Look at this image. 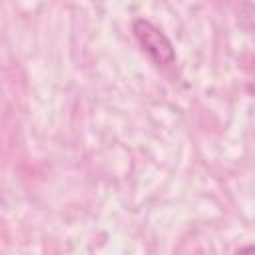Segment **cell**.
Returning a JSON list of instances; mask_svg holds the SVG:
<instances>
[{"mask_svg": "<svg viewBox=\"0 0 255 255\" xmlns=\"http://www.w3.org/2000/svg\"><path fill=\"white\" fill-rule=\"evenodd\" d=\"M133 34L139 42V46L145 50V54L157 64V66H171L175 62V48L171 40L149 20H135L133 22Z\"/></svg>", "mask_w": 255, "mask_h": 255, "instance_id": "1", "label": "cell"}, {"mask_svg": "<svg viewBox=\"0 0 255 255\" xmlns=\"http://www.w3.org/2000/svg\"><path fill=\"white\" fill-rule=\"evenodd\" d=\"M241 251H255V245H247V247H243Z\"/></svg>", "mask_w": 255, "mask_h": 255, "instance_id": "2", "label": "cell"}]
</instances>
